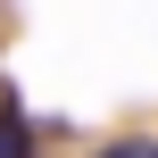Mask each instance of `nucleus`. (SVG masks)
Instances as JSON below:
<instances>
[{
    "label": "nucleus",
    "mask_w": 158,
    "mask_h": 158,
    "mask_svg": "<svg viewBox=\"0 0 158 158\" xmlns=\"http://www.w3.org/2000/svg\"><path fill=\"white\" fill-rule=\"evenodd\" d=\"M0 158H33V125L17 100H0Z\"/></svg>",
    "instance_id": "obj_1"
},
{
    "label": "nucleus",
    "mask_w": 158,
    "mask_h": 158,
    "mask_svg": "<svg viewBox=\"0 0 158 158\" xmlns=\"http://www.w3.org/2000/svg\"><path fill=\"white\" fill-rule=\"evenodd\" d=\"M100 158H158V142H142V133H133V142H108Z\"/></svg>",
    "instance_id": "obj_2"
}]
</instances>
